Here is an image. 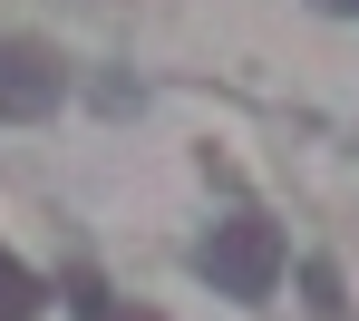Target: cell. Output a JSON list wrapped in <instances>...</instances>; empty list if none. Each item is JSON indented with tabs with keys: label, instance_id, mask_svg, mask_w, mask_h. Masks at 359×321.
Instances as JSON below:
<instances>
[{
	"label": "cell",
	"instance_id": "6da1fadb",
	"mask_svg": "<svg viewBox=\"0 0 359 321\" xmlns=\"http://www.w3.org/2000/svg\"><path fill=\"white\" fill-rule=\"evenodd\" d=\"M204 273H214L233 302H262V292L282 282V224H262V214H224V224L204 234Z\"/></svg>",
	"mask_w": 359,
	"mask_h": 321
},
{
	"label": "cell",
	"instance_id": "7a4b0ae2",
	"mask_svg": "<svg viewBox=\"0 0 359 321\" xmlns=\"http://www.w3.org/2000/svg\"><path fill=\"white\" fill-rule=\"evenodd\" d=\"M59 107V59L49 49H0V117H49Z\"/></svg>",
	"mask_w": 359,
	"mask_h": 321
},
{
	"label": "cell",
	"instance_id": "3957f363",
	"mask_svg": "<svg viewBox=\"0 0 359 321\" xmlns=\"http://www.w3.org/2000/svg\"><path fill=\"white\" fill-rule=\"evenodd\" d=\"M0 321H39V282H29L10 254H0Z\"/></svg>",
	"mask_w": 359,
	"mask_h": 321
},
{
	"label": "cell",
	"instance_id": "277c9868",
	"mask_svg": "<svg viewBox=\"0 0 359 321\" xmlns=\"http://www.w3.org/2000/svg\"><path fill=\"white\" fill-rule=\"evenodd\" d=\"M78 312H88V321H126V312H107V292H97V282H78ZM136 321H146V312H136Z\"/></svg>",
	"mask_w": 359,
	"mask_h": 321
},
{
	"label": "cell",
	"instance_id": "5b68a950",
	"mask_svg": "<svg viewBox=\"0 0 359 321\" xmlns=\"http://www.w3.org/2000/svg\"><path fill=\"white\" fill-rule=\"evenodd\" d=\"M320 10H359V0H320Z\"/></svg>",
	"mask_w": 359,
	"mask_h": 321
}]
</instances>
